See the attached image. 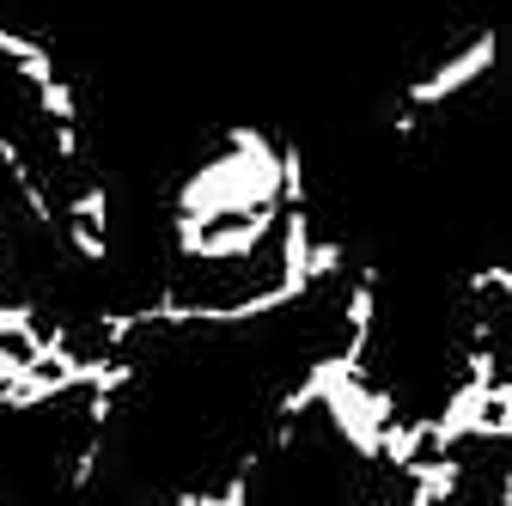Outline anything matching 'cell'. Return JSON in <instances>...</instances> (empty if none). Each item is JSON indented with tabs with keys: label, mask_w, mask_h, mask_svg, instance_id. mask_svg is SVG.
Here are the masks:
<instances>
[{
	"label": "cell",
	"mask_w": 512,
	"mask_h": 506,
	"mask_svg": "<svg viewBox=\"0 0 512 506\" xmlns=\"http://www.w3.org/2000/svg\"><path fill=\"white\" fill-rule=\"evenodd\" d=\"M494 61H500V37H494V31H476L470 43L445 49L433 68H421V74L403 86V104H409V110H439V104H452V98H464L476 80L494 74Z\"/></svg>",
	"instance_id": "cell-1"
},
{
	"label": "cell",
	"mask_w": 512,
	"mask_h": 506,
	"mask_svg": "<svg viewBox=\"0 0 512 506\" xmlns=\"http://www.w3.org/2000/svg\"><path fill=\"white\" fill-rule=\"evenodd\" d=\"M494 506H512V470L494 476Z\"/></svg>",
	"instance_id": "cell-2"
}]
</instances>
